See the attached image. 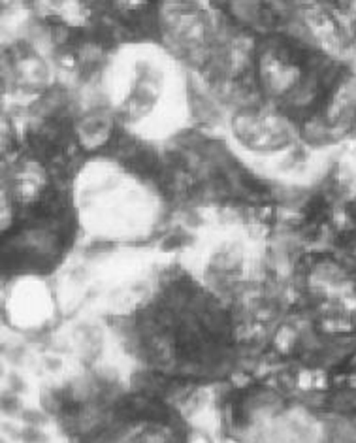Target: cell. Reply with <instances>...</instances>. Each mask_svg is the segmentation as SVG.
<instances>
[{"label": "cell", "instance_id": "1", "mask_svg": "<svg viewBox=\"0 0 356 443\" xmlns=\"http://www.w3.org/2000/svg\"><path fill=\"white\" fill-rule=\"evenodd\" d=\"M166 48L134 45L107 72V99L130 127H174L183 117L185 85Z\"/></svg>", "mask_w": 356, "mask_h": 443}, {"label": "cell", "instance_id": "2", "mask_svg": "<svg viewBox=\"0 0 356 443\" xmlns=\"http://www.w3.org/2000/svg\"><path fill=\"white\" fill-rule=\"evenodd\" d=\"M160 29L178 61H204L219 36L217 15L206 0H164Z\"/></svg>", "mask_w": 356, "mask_h": 443}, {"label": "cell", "instance_id": "3", "mask_svg": "<svg viewBox=\"0 0 356 443\" xmlns=\"http://www.w3.org/2000/svg\"><path fill=\"white\" fill-rule=\"evenodd\" d=\"M230 132L243 150L255 155H278L296 145L298 127L275 104H247L230 119Z\"/></svg>", "mask_w": 356, "mask_h": 443}, {"label": "cell", "instance_id": "4", "mask_svg": "<svg viewBox=\"0 0 356 443\" xmlns=\"http://www.w3.org/2000/svg\"><path fill=\"white\" fill-rule=\"evenodd\" d=\"M48 187V174L40 163L30 157H15L6 165L4 196L12 204H34Z\"/></svg>", "mask_w": 356, "mask_h": 443}, {"label": "cell", "instance_id": "5", "mask_svg": "<svg viewBox=\"0 0 356 443\" xmlns=\"http://www.w3.org/2000/svg\"><path fill=\"white\" fill-rule=\"evenodd\" d=\"M258 79L273 99H281L294 93L302 81V68L285 50L268 48L258 59Z\"/></svg>", "mask_w": 356, "mask_h": 443}, {"label": "cell", "instance_id": "6", "mask_svg": "<svg viewBox=\"0 0 356 443\" xmlns=\"http://www.w3.org/2000/svg\"><path fill=\"white\" fill-rule=\"evenodd\" d=\"M8 78L14 79L15 87L32 91L48 83V68L32 53H17L8 61Z\"/></svg>", "mask_w": 356, "mask_h": 443}, {"label": "cell", "instance_id": "7", "mask_svg": "<svg viewBox=\"0 0 356 443\" xmlns=\"http://www.w3.org/2000/svg\"><path fill=\"white\" fill-rule=\"evenodd\" d=\"M121 14H134L149 4V0H107Z\"/></svg>", "mask_w": 356, "mask_h": 443}, {"label": "cell", "instance_id": "8", "mask_svg": "<svg viewBox=\"0 0 356 443\" xmlns=\"http://www.w3.org/2000/svg\"><path fill=\"white\" fill-rule=\"evenodd\" d=\"M19 442H23V443H48L50 442V437L43 434L40 426H27V424H25V429H21V440H19Z\"/></svg>", "mask_w": 356, "mask_h": 443}, {"label": "cell", "instance_id": "9", "mask_svg": "<svg viewBox=\"0 0 356 443\" xmlns=\"http://www.w3.org/2000/svg\"><path fill=\"white\" fill-rule=\"evenodd\" d=\"M2 411L6 415L23 413V404L21 400H19V394L8 391V393L4 394V398H2Z\"/></svg>", "mask_w": 356, "mask_h": 443}, {"label": "cell", "instance_id": "10", "mask_svg": "<svg viewBox=\"0 0 356 443\" xmlns=\"http://www.w3.org/2000/svg\"><path fill=\"white\" fill-rule=\"evenodd\" d=\"M21 421L27 426H40L42 429L43 424H48V415L43 411H38V409H23Z\"/></svg>", "mask_w": 356, "mask_h": 443}, {"label": "cell", "instance_id": "11", "mask_svg": "<svg viewBox=\"0 0 356 443\" xmlns=\"http://www.w3.org/2000/svg\"><path fill=\"white\" fill-rule=\"evenodd\" d=\"M8 381H10V393L21 394L23 391L27 389V387H25V381H23V379L19 378V375H15V373H12Z\"/></svg>", "mask_w": 356, "mask_h": 443}]
</instances>
